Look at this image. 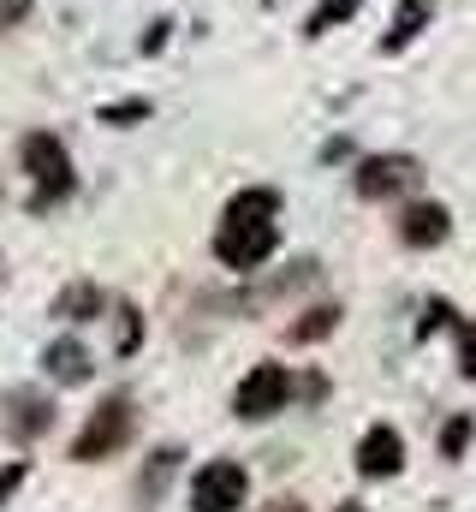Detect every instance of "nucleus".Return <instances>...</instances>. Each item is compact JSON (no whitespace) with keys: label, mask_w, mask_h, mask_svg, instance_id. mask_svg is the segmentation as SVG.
<instances>
[{"label":"nucleus","mask_w":476,"mask_h":512,"mask_svg":"<svg viewBox=\"0 0 476 512\" xmlns=\"http://www.w3.org/2000/svg\"><path fill=\"white\" fill-rule=\"evenodd\" d=\"M459 370L476 382V322H459Z\"/></svg>","instance_id":"obj_18"},{"label":"nucleus","mask_w":476,"mask_h":512,"mask_svg":"<svg viewBox=\"0 0 476 512\" xmlns=\"http://www.w3.org/2000/svg\"><path fill=\"white\" fill-rule=\"evenodd\" d=\"M429 12H435V0H399V12H393V30H387V42H381V48H387V54H399V48H405V42H411V36L429 24Z\"/></svg>","instance_id":"obj_12"},{"label":"nucleus","mask_w":476,"mask_h":512,"mask_svg":"<svg viewBox=\"0 0 476 512\" xmlns=\"http://www.w3.org/2000/svg\"><path fill=\"white\" fill-rule=\"evenodd\" d=\"M399 465H405L399 429H387V423L363 429V441H357V471H363V477H399Z\"/></svg>","instance_id":"obj_9"},{"label":"nucleus","mask_w":476,"mask_h":512,"mask_svg":"<svg viewBox=\"0 0 476 512\" xmlns=\"http://www.w3.org/2000/svg\"><path fill=\"white\" fill-rule=\"evenodd\" d=\"M274 215H280V191H274V185H250V191H238L233 203H227V215H221L215 256H221L227 268H238V274L262 268V262L274 256V245H280Z\"/></svg>","instance_id":"obj_1"},{"label":"nucleus","mask_w":476,"mask_h":512,"mask_svg":"<svg viewBox=\"0 0 476 512\" xmlns=\"http://www.w3.org/2000/svg\"><path fill=\"white\" fill-rule=\"evenodd\" d=\"M334 328H340V304H316V310H304V322H292V346L328 340Z\"/></svg>","instance_id":"obj_13"},{"label":"nucleus","mask_w":476,"mask_h":512,"mask_svg":"<svg viewBox=\"0 0 476 512\" xmlns=\"http://www.w3.org/2000/svg\"><path fill=\"white\" fill-rule=\"evenodd\" d=\"M244 495H250L244 465L215 459V465H203V471H197V483H191V512H238V507H244Z\"/></svg>","instance_id":"obj_6"},{"label":"nucleus","mask_w":476,"mask_h":512,"mask_svg":"<svg viewBox=\"0 0 476 512\" xmlns=\"http://www.w3.org/2000/svg\"><path fill=\"white\" fill-rule=\"evenodd\" d=\"M334 512H363V507H357V501H346V507H334Z\"/></svg>","instance_id":"obj_23"},{"label":"nucleus","mask_w":476,"mask_h":512,"mask_svg":"<svg viewBox=\"0 0 476 512\" xmlns=\"http://www.w3.org/2000/svg\"><path fill=\"white\" fill-rule=\"evenodd\" d=\"M465 447H471V417H453V423L441 429V453H447V459H459Z\"/></svg>","instance_id":"obj_17"},{"label":"nucleus","mask_w":476,"mask_h":512,"mask_svg":"<svg viewBox=\"0 0 476 512\" xmlns=\"http://www.w3.org/2000/svg\"><path fill=\"white\" fill-rule=\"evenodd\" d=\"M0 423H6V441H12V447H30V441H42V435L54 429V399L36 393V387H12Z\"/></svg>","instance_id":"obj_7"},{"label":"nucleus","mask_w":476,"mask_h":512,"mask_svg":"<svg viewBox=\"0 0 476 512\" xmlns=\"http://www.w3.org/2000/svg\"><path fill=\"white\" fill-rule=\"evenodd\" d=\"M24 477H30V465H24V459H12V465L0 471V507H6L12 495H18V483H24Z\"/></svg>","instance_id":"obj_20"},{"label":"nucleus","mask_w":476,"mask_h":512,"mask_svg":"<svg viewBox=\"0 0 476 512\" xmlns=\"http://www.w3.org/2000/svg\"><path fill=\"white\" fill-rule=\"evenodd\" d=\"M423 179V167L411 161V155H369V161H357L352 185L363 203H387V197H405L411 185Z\"/></svg>","instance_id":"obj_5"},{"label":"nucleus","mask_w":476,"mask_h":512,"mask_svg":"<svg viewBox=\"0 0 476 512\" xmlns=\"http://www.w3.org/2000/svg\"><path fill=\"white\" fill-rule=\"evenodd\" d=\"M131 429H137V417H131V399H125V393H108V399L90 411V423L78 429V441H72V459H78V465H96V459H108V453H119V447L131 441Z\"/></svg>","instance_id":"obj_3"},{"label":"nucleus","mask_w":476,"mask_h":512,"mask_svg":"<svg viewBox=\"0 0 476 512\" xmlns=\"http://www.w3.org/2000/svg\"><path fill=\"white\" fill-rule=\"evenodd\" d=\"M0 280H6V274H0Z\"/></svg>","instance_id":"obj_24"},{"label":"nucleus","mask_w":476,"mask_h":512,"mask_svg":"<svg viewBox=\"0 0 476 512\" xmlns=\"http://www.w3.org/2000/svg\"><path fill=\"white\" fill-rule=\"evenodd\" d=\"M18 18H30V0H0V30H12Z\"/></svg>","instance_id":"obj_21"},{"label":"nucleus","mask_w":476,"mask_h":512,"mask_svg":"<svg viewBox=\"0 0 476 512\" xmlns=\"http://www.w3.org/2000/svg\"><path fill=\"white\" fill-rule=\"evenodd\" d=\"M286 399H292V376H286V364H256L233 393V411L244 423H262V417H274V411H286Z\"/></svg>","instance_id":"obj_4"},{"label":"nucleus","mask_w":476,"mask_h":512,"mask_svg":"<svg viewBox=\"0 0 476 512\" xmlns=\"http://www.w3.org/2000/svg\"><path fill=\"white\" fill-rule=\"evenodd\" d=\"M167 471H179V447H161V453H149V471H143V495H161Z\"/></svg>","instance_id":"obj_15"},{"label":"nucleus","mask_w":476,"mask_h":512,"mask_svg":"<svg viewBox=\"0 0 476 512\" xmlns=\"http://www.w3.org/2000/svg\"><path fill=\"white\" fill-rule=\"evenodd\" d=\"M18 155H24V173H30V185H36L30 209H54V203L72 197L78 173H72V155H66V143H60L54 131H30V137L18 143Z\"/></svg>","instance_id":"obj_2"},{"label":"nucleus","mask_w":476,"mask_h":512,"mask_svg":"<svg viewBox=\"0 0 476 512\" xmlns=\"http://www.w3.org/2000/svg\"><path fill=\"white\" fill-rule=\"evenodd\" d=\"M102 310V286L96 280H72V286H60V298H54V316L60 322H90Z\"/></svg>","instance_id":"obj_11"},{"label":"nucleus","mask_w":476,"mask_h":512,"mask_svg":"<svg viewBox=\"0 0 476 512\" xmlns=\"http://www.w3.org/2000/svg\"><path fill=\"white\" fill-rule=\"evenodd\" d=\"M268 512H304V501H268Z\"/></svg>","instance_id":"obj_22"},{"label":"nucleus","mask_w":476,"mask_h":512,"mask_svg":"<svg viewBox=\"0 0 476 512\" xmlns=\"http://www.w3.org/2000/svg\"><path fill=\"white\" fill-rule=\"evenodd\" d=\"M447 233H453L447 203H411V209L399 215V239H405L411 251H435V245H447Z\"/></svg>","instance_id":"obj_8"},{"label":"nucleus","mask_w":476,"mask_h":512,"mask_svg":"<svg viewBox=\"0 0 476 512\" xmlns=\"http://www.w3.org/2000/svg\"><path fill=\"white\" fill-rule=\"evenodd\" d=\"M357 6H363V0H316V12H310V24H304V30H310V36H328L334 24H346V18H352Z\"/></svg>","instance_id":"obj_14"},{"label":"nucleus","mask_w":476,"mask_h":512,"mask_svg":"<svg viewBox=\"0 0 476 512\" xmlns=\"http://www.w3.org/2000/svg\"><path fill=\"white\" fill-rule=\"evenodd\" d=\"M102 120H108V126H125V120H149V102H114V108H102Z\"/></svg>","instance_id":"obj_19"},{"label":"nucleus","mask_w":476,"mask_h":512,"mask_svg":"<svg viewBox=\"0 0 476 512\" xmlns=\"http://www.w3.org/2000/svg\"><path fill=\"white\" fill-rule=\"evenodd\" d=\"M137 346H143V316L125 304V310H119V358H131Z\"/></svg>","instance_id":"obj_16"},{"label":"nucleus","mask_w":476,"mask_h":512,"mask_svg":"<svg viewBox=\"0 0 476 512\" xmlns=\"http://www.w3.org/2000/svg\"><path fill=\"white\" fill-rule=\"evenodd\" d=\"M42 370H48V382H60V387H78V382H90V352L66 334V340H54L48 352H42Z\"/></svg>","instance_id":"obj_10"}]
</instances>
